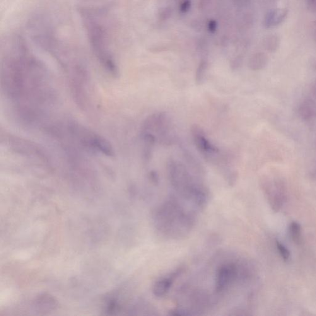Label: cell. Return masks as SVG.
Masks as SVG:
<instances>
[{
	"instance_id": "obj_1",
	"label": "cell",
	"mask_w": 316,
	"mask_h": 316,
	"mask_svg": "<svg viewBox=\"0 0 316 316\" xmlns=\"http://www.w3.org/2000/svg\"><path fill=\"white\" fill-rule=\"evenodd\" d=\"M199 214L175 194L154 209L152 221L157 233L168 240L184 239L192 232Z\"/></svg>"
},
{
	"instance_id": "obj_2",
	"label": "cell",
	"mask_w": 316,
	"mask_h": 316,
	"mask_svg": "<svg viewBox=\"0 0 316 316\" xmlns=\"http://www.w3.org/2000/svg\"><path fill=\"white\" fill-rule=\"evenodd\" d=\"M82 16L91 48L98 61L113 75H117V67L111 54L107 30L90 12L84 11Z\"/></svg>"
},
{
	"instance_id": "obj_3",
	"label": "cell",
	"mask_w": 316,
	"mask_h": 316,
	"mask_svg": "<svg viewBox=\"0 0 316 316\" xmlns=\"http://www.w3.org/2000/svg\"><path fill=\"white\" fill-rule=\"evenodd\" d=\"M253 275L252 267L244 262L226 261L221 264L215 272L214 293L223 295L236 282L249 280Z\"/></svg>"
},
{
	"instance_id": "obj_4",
	"label": "cell",
	"mask_w": 316,
	"mask_h": 316,
	"mask_svg": "<svg viewBox=\"0 0 316 316\" xmlns=\"http://www.w3.org/2000/svg\"><path fill=\"white\" fill-rule=\"evenodd\" d=\"M262 189L272 209L276 212L280 211L287 199V189L284 181L276 176L265 178L262 182Z\"/></svg>"
},
{
	"instance_id": "obj_5",
	"label": "cell",
	"mask_w": 316,
	"mask_h": 316,
	"mask_svg": "<svg viewBox=\"0 0 316 316\" xmlns=\"http://www.w3.org/2000/svg\"><path fill=\"white\" fill-rule=\"evenodd\" d=\"M72 131L84 146L107 156L113 155V149L109 142L95 132L79 125H74Z\"/></svg>"
},
{
	"instance_id": "obj_6",
	"label": "cell",
	"mask_w": 316,
	"mask_h": 316,
	"mask_svg": "<svg viewBox=\"0 0 316 316\" xmlns=\"http://www.w3.org/2000/svg\"><path fill=\"white\" fill-rule=\"evenodd\" d=\"M191 133L197 148L207 161L214 165H219L223 161L220 150L206 138L203 129L195 124L191 127Z\"/></svg>"
},
{
	"instance_id": "obj_7",
	"label": "cell",
	"mask_w": 316,
	"mask_h": 316,
	"mask_svg": "<svg viewBox=\"0 0 316 316\" xmlns=\"http://www.w3.org/2000/svg\"><path fill=\"white\" fill-rule=\"evenodd\" d=\"M182 272V269H177L157 280L152 288L153 295L157 298H162L167 295L175 280Z\"/></svg>"
},
{
	"instance_id": "obj_8",
	"label": "cell",
	"mask_w": 316,
	"mask_h": 316,
	"mask_svg": "<svg viewBox=\"0 0 316 316\" xmlns=\"http://www.w3.org/2000/svg\"><path fill=\"white\" fill-rule=\"evenodd\" d=\"M288 14V10L286 8L272 9L265 15L263 25L266 29L277 27L284 23Z\"/></svg>"
},
{
	"instance_id": "obj_9",
	"label": "cell",
	"mask_w": 316,
	"mask_h": 316,
	"mask_svg": "<svg viewBox=\"0 0 316 316\" xmlns=\"http://www.w3.org/2000/svg\"><path fill=\"white\" fill-rule=\"evenodd\" d=\"M298 114L301 119L310 122L316 118V102L313 99L307 98L301 101L298 108Z\"/></svg>"
},
{
	"instance_id": "obj_10",
	"label": "cell",
	"mask_w": 316,
	"mask_h": 316,
	"mask_svg": "<svg viewBox=\"0 0 316 316\" xmlns=\"http://www.w3.org/2000/svg\"><path fill=\"white\" fill-rule=\"evenodd\" d=\"M269 62L267 55L263 52L253 54L248 61V67L254 71H260L267 66Z\"/></svg>"
},
{
	"instance_id": "obj_11",
	"label": "cell",
	"mask_w": 316,
	"mask_h": 316,
	"mask_svg": "<svg viewBox=\"0 0 316 316\" xmlns=\"http://www.w3.org/2000/svg\"><path fill=\"white\" fill-rule=\"evenodd\" d=\"M281 45V38L276 34L266 36L263 40V46L267 52L273 54L279 50Z\"/></svg>"
},
{
	"instance_id": "obj_12",
	"label": "cell",
	"mask_w": 316,
	"mask_h": 316,
	"mask_svg": "<svg viewBox=\"0 0 316 316\" xmlns=\"http://www.w3.org/2000/svg\"><path fill=\"white\" fill-rule=\"evenodd\" d=\"M289 233L291 240L296 244L301 243V238H302V229L300 223L296 221L291 223L289 226Z\"/></svg>"
},
{
	"instance_id": "obj_13",
	"label": "cell",
	"mask_w": 316,
	"mask_h": 316,
	"mask_svg": "<svg viewBox=\"0 0 316 316\" xmlns=\"http://www.w3.org/2000/svg\"><path fill=\"white\" fill-rule=\"evenodd\" d=\"M207 66H208V63H207L206 60L202 59L200 61L197 69L196 74H195V82H196L197 85H202L204 83Z\"/></svg>"
},
{
	"instance_id": "obj_14",
	"label": "cell",
	"mask_w": 316,
	"mask_h": 316,
	"mask_svg": "<svg viewBox=\"0 0 316 316\" xmlns=\"http://www.w3.org/2000/svg\"><path fill=\"white\" fill-rule=\"evenodd\" d=\"M276 245L277 250H278L280 256L284 261H288L290 258V252L289 250L285 246L283 243L276 240Z\"/></svg>"
},
{
	"instance_id": "obj_15",
	"label": "cell",
	"mask_w": 316,
	"mask_h": 316,
	"mask_svg": "<svg viewBox=\"0 0 316 316\" xmlns=\"http://www.w3.org/2000/svg\"><path fill=\"white\" fill-rule=\"evenodd\" d=\"M172 9L170 8V7H167V8L161 9L160 14H159V16H160L161 20L166 21L171 18V15H172Z\"/></svg>"
},
{
	"instance_id": "obj_16",
	"label": "cell",
	"mask_w": 316,
	"mask_h": 316,
	"mask_svg": "<svg viewBox=\"0 0 316 316\" xmlns=\"http://www.w3.org/2000/svg\"><path fill=\"white\" fill-rule=\"evenodd\" d=\"M243 64V57H236L235 59L231 62V68L233 70V71H236L240 68L241 66H242Z\"/></svg>"
},
{
	"instance_id": "obj_17",
	"label": "cell",
	"mask_w": 316,
	"mask_h": 316,
	"mask_svg": "<svg viewBox=\"0 0 316 316\" xmlns=\"http://www.w3.org/2000/svg\"><path fill=\"white\" fill-rule=\"evenodd\" d=\"M191 0H184L180 6V11L182 13H187L191 8Z\"/></svg>"
},
{
	"instance_id": "obj_18",
	"label": "cell",
	"mask_w": 316,
	"mask_h": 316,
	"mask_svg": "<svg viewBox=\"0 0 316 316\" xmlns=\"http://www.w3.org/2000/svg\"><path fill=\"white\" fill-rule=\"evenodd\" d=\"M218 28V24L215 20H210L207 24V29L210 33H214L216 32Z\"/></svg>"
},
{
	"instance_id": "obj_19",
	"label": "cell",
	"mask_w": 316,
	"mask_h": 316,
	"mask_svg": "<svg viewBox=\"0 0 316 316\" xmlns=\"http://www.w3.org/2000/svg\"><path fill=\"white\" fill-rule=\"evenodd\" d=\"M213 0H200L199 9L200 10H204L209 6Z\"/></svg>"
},
{
	"instance_id": "obj_20",
	"label": "cell",
	"mask_w": 316,
	"mask_h": 316,
	"mask_svg": "<svg viewBox=\"0 0 316 316\" xmlns=\"http://www.w3.org/2000/svg\"><path fill=\"white\" fill-rule=\"evenodd\" d=\"M149 179L151 180L152 182L154 183H158L159 181V177L158 173L155 171H151L149 173Z\"/></svg>"
},
{
	"instance_id": "obj_21",
	"label": "cell",
	"mask_w": 316,
	"mask_h": 316,
	"mask_svg": "<svg viewBox=\"0 0 316 316\" xmlns=\"http://www.w3.org/2000/svg\"><path fill=\"white\" fill-rule=\"evenodd\" d=\"M234 3L238 7H244L248 5L250 0H233Z\"/></svg>"
},
{
	"instance_id": "obj_22",
	"label": "cell",
	"mask_w": 316,
	"mask_h": 316,
	"mask_svg": "<svg viewBox=\"0 0 316 316\" xmlns=\"http://www.w3.org/2000/svg\"><path fill=\"white\" fill-rule=\"evenodd\" d=\"M311 91H312L313 95L316 97V79L311 86Z\"/></svg>"
},
{
	"instance_id": "obj_23",
	"label": "cell",
	"mask_w": 316,
	"mask_h": 316,
	"mask_svg": "<svg viewBox=\"0 0 316 316\" xmlns=\"http://www.w3.org/2000/svg\"><path fill=\"white\" fill-rule=\"evenodd\" d=\"M315 38L316 40V32H315Z\"/></svg>"
},
{
	"instance_id": "obj_24",
	"label": "cell",
	"mask_w": 316,
	"mask_h": 316,
	"mask_svg": "<svg viewBox=\"0 0 316 316\" xmlns=\"http://www.w3.org/2000/svg\"><path fill=\"white\" fill-rule=\"evenodd\" d=\"M315 69H316V63L315 64Z\"/></svg>"
}]
</instances>
